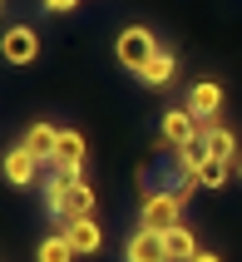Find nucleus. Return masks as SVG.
I'll list each match as a JSON object with an SVG mask.
<instances>
[{
    "label": "nucleus",
    "instance_id": "18",
    "mask_svg": "<svg viewBox=\"0 0 242 262\" xmlns=\"http://www.w3.org/2000/svg\"><path fill=\"white\" fill-rule=\"evenodd\" d=\"M193 262H223V257H217V252H208V248H203V252H198V257H193Z\"/></svg>",
    "mask_w": 242,
    "mask_h": 262
},
{
    "label": "nucleus",
    "instance_id": "2",
    "mask_svg": "<svg viewBox=\"0 0 242 262\" xmlns=\"http://www.w3.org/2000/svg\"><path fill=\"white\" fill-rule=\"evenodd\" d=\"M183 203H188L183 188H148L139 198V228H148V233L178 228V223H183Z\"/></svg>",
    "mask_w": 242,
    "mask_h": 262
},
{
    "label": "nucleus",
    "instance_id": "12",
    "mask_svg": "<svg viewBox=\"0 0 242 262\" xmlns=\"http://www.w3.org/2000/svg\"><path fill=\"white\" fill-rule=\"evenodd\" d=\"M55 144H59V129L50 124V119L30 124V134H25V148H30V154H35L40 163H50V159H55Z\"/></svg>",
    "mask_w": 242,
    "mask_h": 262
},
{
    "label": "nucleus",
    "instance_id": "6",
    "mask_svg": "<svg viewBox=\"0 0 242 262\" xmlns=\"http://www.w3.org/2000/svg\"><path fill=\"white\" fill-rule=\"evenodd\" d=\"M193 119H203V124H213L217 109H223V84L217 79H198V84L188 89V104H183Z\"/></svg>",
    "mask_w": 242,
    "mask_h": 262
},
{
    "label": "nucleus",
    "instance_id": "16",
    "mask_svg": "<svg viewBox=\"0 0 242 262\" xmlns=\"http://www.w3.org/2000/svg\"><path fill=\"white\" fill-rule=\"evenodd\" d=\"M232 168L237 163H228V159H203V168H198V188H223L232 178Z\"/></svg>",
    "mask_w": 242,
    "mask_h": 262
},
{
    "label": "nucleus",
    "instance_id": "11",
    "mask_svg": "<svg viewBox=\"0 0 242 262\" xmlns=\"http://www.w3.org/2000/svg\"><path fill=\"white\" fill-rule=\"evenodd\" d=\"M163 248H168V257L173 262H193L198 257V233H193V228H188V223H178V228H168V233H163Z\"/></svg>",
    "mask_w": 242,
    "mask_h": 262
},
{
    "label": "nucleus",
    "instance_id": "19",
    "mask_svg": "<svg viewBox=\"0 0 242 262\" xmlns=\"http://www.w3.org/2000/svg\"><path fill=\"white\" fill-rule=\"evenodd\" d=\"M237 183H242V159H237Z\"/></svg>",
    "mask_w": 242,
    "mask_h": 262
},
{
    "label": "nucleus",
    "instance_id": "1",
    "mask_svg": "<svg viewBox=\"0 0 242 262\" xmlns=\"http://www.w3.org/2000/svg\"><path fill=\"white\" fill-rule=\"evenodd\" d=\"M45 208H50V218L59 228L64 223H79V218H94V188L84 183V173L50 168V178H45Z\"/></svg>",
    "mask_w": 242,
    "mask_h": 262
},
{
    "label": "nucleus",
    "instance_id": "10",
    "mask_svg": "<svg viewBox=\"0 0 242 262\" xmlns=\"http://www.w3.org/2000/svg\"><path fill=\"white\" fill-rule=\"evenodd\" d=\"M64 237L74 243V252H79V257H94V252L104 248V228H99V218H79V223H64Z\"/></svg>",
    "mask_w": 242,
    "mask_h": 262
},
{
    "label": "nucleus",
    "instance_id": "4",
    "mask_svg": "<svg viewBox=\"0 0 242 262\" xmlns=\"http://www.w3.org/2000/svg\"><path fill=\"white\" fill-rule=\"evenodd\" d=\"M203 129H208V124H203V119H193L188 109H168V114L158 119V139H163L168 148H188V144H198Z\"/></svg>",
    "mask_w": 242,
    "mask_h": 262
},
{
    "label": "nucleus",
    "instance_id": "13",
    "mask_svg": "<svg viewBox=\"0 0 242 262\" xmlns=\"http://www.w3.org/2000/svg\"><path fill=\"white\" fill-rule=\"evenodd\" d=\"M203 154H208V159H228V163H237V139H232V129H223V124H208V129H203Z\"/></svg>",
    "mask_w": 242,
    "mask_h": 262
},
{
    "label": "nucleus",
    "instance_id": "9",
    "mask_svg": "<svg viewBox=\"0 0 242 262\" xmlns=\"http://www.w3.org/2000/svg\"><path fill=\"white\" fill-rule=\"evenodd\" d=\"M5 178H10L15 188H30V183L40 178V159H35L25 144H15L10 154H5Z\"/></svg>",
    "mask_w": 242,
    "mask_h": 262
},
{
    "label": "nucleus",
    "instance_id": "15",
    "mask_svg": "<svg viewBox=\"0 0 242 262\" xmlns=\"http://www.w3.org/2000/svg\"><path fill=\"white\" fill-rule=\"evenodd\" d=\"M173 70H178V59H173L168 50H158V55L148 59V70L139 74V84H148V89H163V84H173Z\"/></svg>",
    "mask_w": 242,
    "mask_h": 262
},
{
    "label": "nucleus",
    "instance_id": "5",
    "mask_svg": "<svg viewBox=\"0 0 242 262\" xmlns=\"http://www.w3.org/2000/svg\"><path fill=\"white\" fill-rule=\"evenodd\" d=\"M0 55L10 59V64H20V70H25V64H35V59H40V35H35L30 25H10L5 35H0Z\"/></svg>",
    "mask_w": 242,
    "mask_h": 262
},
{
    "label": "nucleus",
    "instance_id": "14",
    "mask_svg": "<svg viewBox=\"0 0 242 262\" xmlns=\"http://www.w3.org/2000/svg\"><path fill=\"white\" fill-rule=\"evenodd\" d=\"M79 252H74V243L64 237V228L59 233H45L40 237V248H35V262H74Z\"/></svg>",
    "mask_w": 242,
    "mask_h": 262
},
{
    "label": "nucleus",
    "instance_id": "7",
    "mask_svg": "<svg viewBox=\"0 0 242 262\" xmlns=\"http://www.w3.org/2000/svg\"><path fill=\"white\" fill-rule=\"evenodd\" d=\"M124 262H173V257H168V248H163V233L139 228V233L124 243Z\"/></svg>",
    "mask_w": 242,
    "mask_h": 262
},
{
    "label": "nucleus",
    "instance_id": "8",
    "mask_svg": "<svg viewBox=\"0 0 242 262\" xmlns=\"http://www.w3.org/2000/svg\"><path fill=\"white\" fill-rule=\"evenodd\" d=\"M84 134H74V129H59V144H55V159H50V168H70V173H84Z\"/></svg>",
    "mask_w": 242,
    "mask_h": 262
},
{
    "label": "nucleus",
    "instance_id": "17",
    "mask_svg": "<svg viewBox=\"0 0 242 262\" xmlns=\"http://www.w3.org/2000/svg\"><path fill=\"white\" fill-rule=\"evenodd\" d=\"M40 5H45V10H50V15H64V10H74L79 0H40Z\"/></svg>",
    "mask_w": 242,
    "mask_h": 262
},
{
    "label": "nucleus",
    "instance_id": "3",
    "mask_svg": "<svg viewBox=\"0 0 242 262\" xmlns=\"http://www.w3.org/2000/svg\"><path fill=\"white\" fill-rule=\"evenodd\" d=\"M158 50H163V45H158V35L148 25H124V30H119V40H114V59L124 64L128 74H143Z\"/></svg>",
    "mask_w": 242,
    "mask_h": 262
}]
</instances>
